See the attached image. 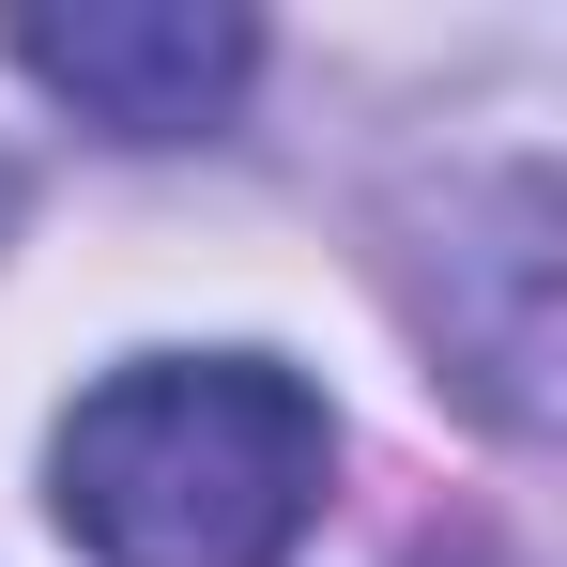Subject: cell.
I'll return each mask as SVG.
<instances>
[{
  "label": "cell",
  "mask_w": 567,
  "mask_h": 567,
  "mask_svg": "<svg viewBox=\"0 0 567 567\" xmlns=\"http://www.w3.org/2000/svg\"><path fill=\"white\" fill-rule=\"evenodd\" d=\"M16 62L107 138H215L261 78L246 16H16Z\"/></svg>",
  "instance_id": "2"
},
{
  "label": "cell",
  "mask_w": 567,
  "mask_h": 567,
  "mask_svg": "<svg viewBox=\"0 0 567 567\" xmlns=\"http://www.w3.org/2000/svg\"><path fill=\"white\" fill-rule=\"evenodd\" d=\"M414 567H475V553H414Z\"/></svg>",
  "instance_id": "3"
},
{
  "label": "cell",
  "mask_w": 567,
  "mask_h": 567,
  "mask_svg": "<svg viewBox=\"0 0 567 567\" xmlns=\"http://www.w3.org/2000/svg\"><path fill=\"white\" fill-rule=\"evenodd\" d=\"M47 475L93 567H291L338 475V414L277 353H138L62 414Z\"/></svg>",
  "instance_id": "1"
}]
</instances>
